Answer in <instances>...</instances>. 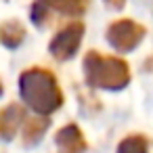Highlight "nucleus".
<instances>
[{"label":"nucleus","instance_id":"obj_1","mask_svg":"<svg viewBox=\"0 0 153 153\" xmlns=\"http://www.w3.org/2000/svg\"><path fill=\"white\" fill-rule=\"evenodd\" d=\"M19 92L25 105H30L34 111L48 115L57 111L63 103V94L59 90V84L53 74L46 69H27L19 78Z\"/></svg>","mask_w":153,"mask_h":153},{"label":"nucleus","instance_id":"obj_2","mask_svg":"<svg viewBox=\"0 0 153 153\" xmlns=\"http://www.w3.org/2000/svg\"><path fill=\"white\" fill-rule=\"evenodd\" d=\"M84 76L92 88H101V90H122L130 82V71L126 61L117 57H105L99 53L86 55Z\"/></svg>","mask_w":153,"mask_h":153},{"label":"nucleus","instance_id":"obj_3","mask_svg":"<svg viewBox=\"0 0 153 153\" xmlns=\"http://www.w3.org/2000/svg\"><path fill=\"white\" fill-rule=\"evenodd\" d=\"M143 36H145V27L138 25L132 19L115 21L107 30V40H109V44L117 53H130V51H134L143 42Z\"/></svg>","mask_w":153,"mask_h":153},{"label":"nucleus","instance_id":"obj_4","mask_svg":"<svg viewBox=\"0 0 153 153\" xmlns=\"http://www.w3.org/2000/svg\"><path fill=\"white\" fill-rule=\"evenodd\" d=\"M82 36H84V25L80 21H71V23H67L63 30H59L55 34V38L51 40L48 51L53 53L55 59L67 61L78 53V48L82 44Z\"/></svg>","mask_w":153,"mask_h":153},{"label":"nucleus","instance_id":"obj_5","mask_svg":"<svg viewBox=\"0 0 153 153\" xmlns=\"http://www.w3.org/2000/svg\"><path fill=\"white\" fill-rule=\"evenodd\" d=\"M23 120H25L23 109L17 107V105H11L4 111H0V136H2L4 140H11L21 130Z\"/></svg>","mask_w":153,"mask_h":153},{"label":"nucleus","instance_id":"obj_6","mask_svg":"<svg viewBox=\"0 0 153 153\" xmlns=\"http://www.w3.org/2000/svg\"><path fill=\"white\" fill-rule=\"evenodd\" d=\"M55 140H57L59 149H63L65 153H82L86 149V140H84L80 128L78 126H71V124L65 126V128H61L57 132Z\"/></svg>","mask_w":153,"mask_h":153},{"label":"nucleus","instance_id":"obj_7","mask_svg":"<svg viewBox=\"0 0 153 153\" xmlns=\"http://www.w3.org/2000/svg\"><path fill=\"white\" fill-rule=\"evenodd\" d=\"M40 4H44L51 13H61V15H67V17H76V15H82L86 11V4L88 0H38Z\"/></svg>","mask_w":153,"mask_h":153},{"label":"nucleus","instance_id":"obj_8","mask_svg":"<svg viewBox=\"0 0 153 153\" xmlns=\"http://www.w3.org/2000/svg\"><path fill=\"white\" fill-rule=\"evenodd\" d=\"M48 128V120L46 117H32V120H23L21 124V130H23V143L30 147V145H36L40 143V138L44 136Z\"/></svg>","mask_w":153,"mask_h":153},{"label":"nucleus","instance_id":"obj_9","mask_svg":"<svg viewBox=\"0 0 153 153\" xmlns=\"http://www.w3.org/2000/svg\"><path fill=\"white\" fill-rule=\"evenodd\" d=\"M25 38V30L19 21H7L0 25V42L7 48H17Z\"/></svg>","mask_w":153,"mask_h":153},{"label":"nucleus","instance_id":"obj_10","mask_svg":"<svg viewBox=\"0 0 153 153\" xmlns=\"http://www.w3.org/2000/svg\"><path fill=\"white\" fill-rule=\"evenodd\" d=\"M149 151V143L145 136H128L120 143L117 153H147Z\"/></svg>","mask_w":153,"mask_h":153},{"label":"nucleus","instance_id":"obj_11","mask_svg":"<svg viewBox=\"0 0 153 153\" xmlns=\"http://www.w3.org/2000/svg\"><path fill=\"white\" fill-rule=\"evenodd\" d=\"M105 2H107V4H109L111 9H122L126 0H105Z\"/></svg>","mask_w":153,"mask_h":153},{"label":"nucleus","instance_id":"obj_12","mask_svg":"<svg viewBox=\"0 0 153 153\" xmlns=\"http://www.w3.org/2000/svg\"><path fill=\"white\" fill-rule=\"evenodd\" d=\"M0 94H2V84H0Z\"/></svg>","mask_w":153,"mask_h":153}]
</instances>
